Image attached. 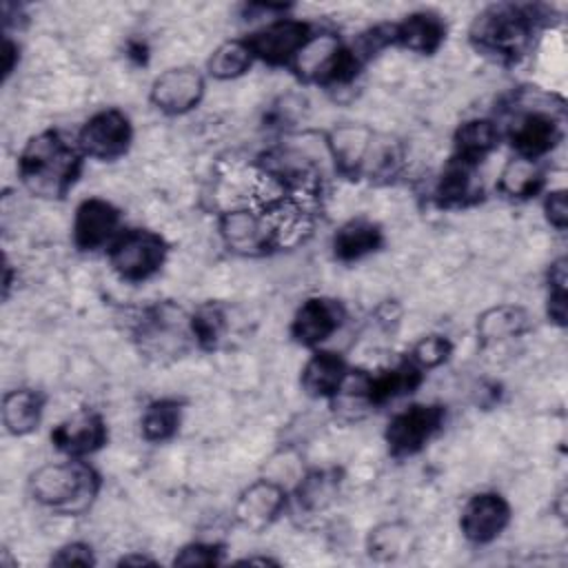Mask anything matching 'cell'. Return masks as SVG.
<instances>
[{"label":"cell","instance_id":"21","mask_svg":"<svg viewBox=\"0 0 568 568\" xmlns=\"http://www.w3.org/2000/svg\"><path fill=\"white\" fill-rule=\"evenodd\" d=\"M477 164L453 158L439 175L435 197L439 206H466L481 195V186L475 178Z\"/></svg>","mask_w":568,"mask_h":568},{"label":"cell","instance_id":"30","mask_svg":"<svg viewBox=\"0 0 568 568\" xmlns=\"http://www.w3.org/2000/svg\"><path fill=\"white\" fill-rule=\"evenodd\" d=\"M408 546V528L402 524H382L368 535V555L388 561L399 557Z\"/></svg>","mask_w":568,"mask_h":568},{"label":"cell","instance_id":"7","mask_svg":"<svg viewBox=\"0 0 568 568\" xmlns=\"http://www.w3.org/2000/svg\"><path fill=\"white\" fill-rule=\"evenodd\" d=\"M311 38H313V29L308 22H302L295 18H277L244 40L255 60H262L266 64L291 67L297 53L306 47Z\"/></svg>","mask_w":568,"mask_h":568},{"label":"cell","instance_id":"13","mask_svg":"<svg viewBox=\"0 0 568 568\" xmlns=\"http://www.w3.org/2000/svg\"><path fill=\"white\" fill-rule=\"evenodd\" d=\"M286 508V490L275 479H257L242 490L235 504L237 521L251 530L262 532L268 528Z\"/></svg>","mask_w":568,"mask_h":568},{"label":"cell","instance_id":"3","mask_svg":"<svg viewBox=\"0 0 568 568\" xmlns=\"http://www.w3.org/2000/svg\"><path fill=\"white\" fill-rule=\"evenodd\" d=\"M100 490V475L80 459L51 462L40 466L29 477L31 497L58 513L80 515L84 513Z\"/></svg>","mask_w":568,"mask_h":568},{"label":"cell","instance_id":"33","mask_svg":"<svg viewBox=\"0 0 568 568\" xmlns=\"http://www.w3.org/2000/svg\"><path fill=\"white\" fill-rule=\"evenodd\" d=\"M220 555H222V546L195 541V544L182 546L173 557V564L175 566H213V564H220Z\"/></svg>","mask_w":568,"mask_h":568},{"label":"cell","instance_id":"16","mask_svg":"<svg viewBox=\"0 0 568 568\" xmlns=\"http://www.w3.org/2000/svg\"><path fill=\"white\" fill-rule=\"evenodd\" d=\"M508 140L517 155L539 160L561 140L559 122L548 111H528L515 120L508 131Z\"/></svg>","mask_w":568,"mask_h":568},{"label":"cell","instance_id":"31","mask_svg":"<svg viewBox=\"0 0 568 568\" xmlns=\"http://www.w3.org/2000/svg\"><path fill=\"white\" fill-rule=\"evenodd\" d=\"M566 257H559L550 264L548 271V317L557 324V326H566Z\"/></svg>","mask_w":568,"mask_h":568},{"label":"cell","instance_id":"14","mask_svg":"<svg viewBox=\"0 0 568 568\" xmlns=\"http://www.w3.org/2000/svg\"><path fill=\"white\" fill-rule=\"evenodd\" d=\"M120 211L100 197L80 202L73 217V242L80 251H95L118 237Z\"/></svg>","mask_w":568,"mask_h":568},{"label":"cell","instance_id":"11","mask_svg":"<svg viewBox=\"0 0 568 568\" xmlns=\"http://www.w3.org/2000/svg\"><path fill=\"white\" fill-rule=\"evenodd\" d=\"M508 521L510 504L499 493H477L464 504L459 528L468 541L490 544L506 530Z\"/></svg>","mask_w":568,"mask_h":568},{"label":"cell","instance_id":"24","mask_svg":"<svg viewBox=\"0 0 568 568\" xmlns=\"http://www.w3.org/2000/svg\"><path fill=\"white\" fill-rule=\"evenodd\" d=\"M528 315L521 306L501 304L484 311L477 320V335L484 344L517 337L528 331Z\"/></svg>","mask_w":568,"mask_h":568},{"label":"cell","instance_id":"12","mask_svg":"<svg viewBox=\"0 0 568 568\" xmlns=\"http://www.w3.org/2000/svg\"><path fill=\"white\" fill-rule=\"evenodd\" d=\"M106 437L109 433L102 415L91 408L75 410L51 430L53 446L75 459L100 450L106 444Z\"/></svg>","mask_w":568,"mask_h":568},{"label":"cell","instance_id":"19","mask_svg":"<svg viewBox=\"0 0 568 568\" xmlns=\"http://www.w3.org/2000/svg\"><path fill=\"white\" fill-rule=\"evenodd\" d=\"M419 382L422 368L410 359H404L402 364L379 371L377 375L364 373L359 397H364L368 404H384L404 393H413V388H417Z\"/></svg>","mask_w":568,"mask_h":568},{"label":"cell","instance_id":"34","mask_svg":"<svg viewBox=\"0 0 568 568\" xmlns=\"http://www.w3.org/2000/svg\"><path fill=\"white\" fill-rule=\"evenodd\" d=\"M51 564H55V566H73V564L93 566L95 557H93L89 544L73 541V544H67V546L58 548V552L51 557Z\"/></svg>","mask_w":568,"mask_h":568},{"label":"cell","instance_id":"6","mask_svg":"<svg viewBox=\"0 0 568 568\" xmlns=\"http://www.w3.org/2000/svg\"><path fill=\"white\" fill-rule=\"evenodd\" d=\"M446 410L439 404H413L397 413L386 426V444L393 457L419 453L444 426Z\"/></svg>","mask_w":568,"mask_h":568},{"label":"cell","instance_id":"23","mask_svg":"<svg viewBox=\"0 0 568 568\" xmlns=\"http://www.w3.org/2000/svg\"><path fill=\"white\" fill-rule=\"evenodd\" d=\"M499 142V131L493 120L475 118L464 122L455 131V155L457 160L479 164L484 155H488Z\"/></svg>","mask_w":568,"mask_h":568},{"label":"cell","instance_id":"1","mask_svg":"<svg viewBox=\"0 0 568 568\" xmlns=\"http://www.w3.org/2000/svg\"><path fill=\"white\" fill-rule=\"evenodd\" d=\"M84 153L60 131L47 129L24 144L18 158V175L29 193L44 200H60L75 184Z\"/></svg>","mask_w":568,"mask_h":568},{"label":"cell","instance_id":"36","mask_svg":"<svg viewBox=\"0 0 568 568\" xmlns=\"http://www.w3.org/2000/svg\"><path fill=\"white\" fill-rule=\"evenodd\" d=\"M2 62H4L2 73H4V80H7L11 75L16 62H18V44L11 42L9 38H4V42H2Z\"/></svg>","mask_w":568,"mask_h":568},{"label":"cell","instance_id":"29","mask_svg":"<svg viewBox=\"0 0 568 568\" xmlns=\"http://www.w3.org/2000/svg\"><path fill=\"white\" fill-rule=\"evenodd\" d=\"M337 484H339V479H337V473H333V470L311 473L297 486L300 506H304L306 510H320V508L328 506L337 493Z\"/></svg>","mask_w":568,"mask_h":568},{"label":"cell","instance_id":"8","mask_svg":"<svg viewBox=\"0 0 568 568\" xmlns=\"http://www.w3.org/2000/svg\"><path fill=\"white\" fill-rule=\"evenodd\" d=\"M131 120L120 109H102L93 113L78 133V146L95 160H118L131 146Z\"/></svg>","mask_w":568,"mask_h":568},{"label":"cell","instance_id":"17","mask_svg":"<svg viewBox=\"0 0 568 568\" xmlns=\"http://www.w3.org/2000/svg\"><path fill=\"white\" fill-rule=\"evenodd\" d=\"M446 38L444 20L433 11H415L402 22H393V44L422 55L435 53Z\"/></svg>","mask_w":568,"mask_h":568},{"label":"cell","instance_id":"32","mask_svg":"<svg viewBox=\"0 0 568 568\" xmlns=\"http://www.w3.org/2000/svg\"><path fill=\"white\" fill-rule=\"evenodd\" d=\"M450 351H453V346L444 335H426L413 346L410 362L417 364L422 371L435 368L448 359Z\"/></svg>","mask_w":568,"mask_h":568},{"label":"cell","instance_id":"28","mask_svg":"<svg viewBox=\"0 0 568 568\" xmlns=\"http://www.w3.org/2000/svg\"><path fill=\"white\" fill-rule=\"evenodd\" d=\"M189 331L193 339L200 344V348L211 351L220 344L222 335L226 333V313L220 304L206 302L195 308V313L189 317Z\"/></svg>","mask_w":568,"mask_h":568},{"label":"cell","instance_id":"15","mask_svg":"<svg viewBox=\"0 0 568 568\" xmlns=\"http://www.w3.org/2000/svg\"><path fill=\"white\" fill-rule=\"evenodd\" d=\"M344 308L328 297H308L302 302L291 322V335L302 346H317L328 339L342 324Z\"/></svg>","mask_w":568,"mask_h":568},{"label":"cell","instance_id":"22","mask_svg":"<svg viewBox=\"0 0 568 568\" xmlns=\"http://www.w3.org/2000/svg\"><path fill=\"white\" fill-rule=\"evenodd\" d=\"M382 229L371 220L357 217L339 226V231L333 237V253L342 262H355L368 253H375L382 246Z\"/></svg>","mask_w":568,"mask_h":568},{"label":"cell","instance_id":"20","mask_svg":"<svg viewBox=\"0 0 568 568\" xmlns=\"http://www.w3.org/2000/svg\"><path fill=\"white\" fill-rule=\"evenodd\" d=\"M44 413V397L33 388H16L2 397V424L9 435L33 433Z\"/></svg>","mask_w":568,"mask_h":568},{"label":"cell","instance_id":"4","mask_svg":"<svg viewBox=\"0 0 568 568\" xmlns=\"http://www.w3.org/2000/svg\"><path fill=\"white\" fill-rule=\"evenodd\" d=\"M328 153L342 175L359 178L364 173L377 175L382 171H393L395 151L390 144L377 142L375 135L359 124L337 126L328 135Z\"/></svg>","mask_w":568,"mask_h":568},{"label":"cell","instance_id":"25","mask_svg":"<svg viewBox=\"0 0 568 568\" xmlns=\"http://www.w3.org/2000/svg\"><path fill=\"white\" fill-rule=\"evenodd\" d=\"M541 184H544V173H541L537 160L515 155L513 160L506 162V166L499 175L497 189L508 197L524 200V197L535 195L541 189Z\"/></svg>","mask_w":568,"mask_h":568},{"label":"cell","instance_id":"10","mask_svg":"<svg viewBox=\"0 0 568 568\" xmlns=\"http://www.w3.org/2000/svg\"><path fill=\"white\" fill-rule=\"evenodd\" d=\"M204 89V75L195 67H173L153 80L149 100L166 115H182L200 104Z\"/></svg>","mask_w":568,"mask_h":568},{"label":"cell","instance_id":"37","mask_svg":"<svg viewBox=\"0 0 568 568\" xmlns=\"http://www.w3.org/2000/svg\"><path fill=\"white\" fill-rule=\"evenodd\" d=\"M120 564H124V566H129V564H135V566H140V564H153V559H146V557H122V561Z\"/></svg>","mask_w":568,"mask_h":568},{"label":"cell","instance_id":"35","mask_svg":"<svg viewBox=\"0 0 568 568\" xmlns=\"http://www.w3.org/2000/svg\"><path fill=\"white\" fill-rule=\"evenodd\" d=\"M544 213L550 226L557 231H564L568 224V202H566V191H550L544 200Z\"/></svg>","mask_w":568,"mask_h":568},{"label":"cell","instance_id":"18","mask_svg":"<svg viewBox=\"0 0 568 568\" xmlns=\"http://www.w3.org/2000/svg\"><path fill=\"white\" fill-rule=\"evenodd\" d=\"M351 368L333 351H317L302 368V388L311 397H335L342 393Z\"/></svg>","mask_w":568,"mask_h":568},{"label":"cell","instance_id":"27","mask_svg":"<svg viewBox=\"0 0 568 568\" xmlns=\"http://www.w3.org/2000/svg\"><path fill=\"white\" fill-rule=\"evenodd\" d=\"M253 53L244 38L222 42L209 58V73L217 80H233L246 73L253 64Z\"/></svg>","mask_w":568,"mask_h":568},{"label":"cell","instance_id":"5","mask_svg":"<svg viewBox=\"0 0 568 568\" xmlns=\"http://www.w3.org/2000/svg\"><path fill=\"white\" fill-rule=\"evenodd\" d=\"M166 242L149 229H129L109 244L111 268L126 282L153 277L166 260Z\"/></svg>","mask_w":568,"mask_h":568},{"label":"cell","instance_id":"26","mask_svg":"<svg viewBox=\"0 0 568 568\" xmlns=\"http://www.w3.org/2000/svg\"><path fill=\"white\" fill-rule=\"evenodd\" d=\"M182 422V404L178 399L151 402L142 413V435L149 442L171 439Z\"/></svg>","mask_w":568,"mask_h":568},{"label":"cell","instance_id":"2","mask_svg":"<svg viewBox=\"0 0 568 568\" xmlns=\"http://www.w3.org/2000/svg\"><path fill=\"white\" fill-rule=\"evenodd\" d=\"M541 18L546 16L539 13V7L493 4L473 20L468 36L479 53L501 62H515L530 47Z\"/></svg>","mask_w":568,"mask_h":568},{"label":"cell","instance_id":"9","mask_svg":"<svg viewBox=\"0 0 568 568\" xmlns=\"http://www.w3.org/2000/svg\"><path fill=\"white\" fill-rule=\"evenodd\" d=\"M220 235L229 251L240 255H264L277 244L275 224L251 209H233L220 220Z\"/></svg>","mask_w":568,"mask_h":568}]
</instances>
